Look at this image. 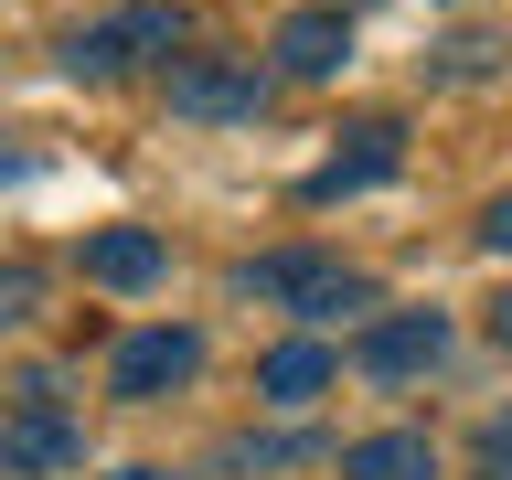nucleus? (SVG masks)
<instances>
[{
    "instance_id": "39448f33",
    "label": "nucleus",
    "mask_w": 512,
    "mask_h": 480,
    "mask_svg": "<svg viewBox=\"0 0 512 480\" xmlns=\"http://www.w3.org/2000/svg\"><path fill=\"white\" fill-rule=\"evenodd\" d=\"M438 363H448V320L438 310H395V320H374V331L352 342V374H374V384L438 374Z\"/></svg>"
},
{
    "instance_id": "f8f14e48",
    "label": "nucleus",
    "mask_w": 512,
    "mask_h": 480,
    "mask_svg": "<svg viewBox=\"0 0 512 480\" xmlns=\"http://www.w3.org/2000/svg\"><path fill=\"white\" fill-rule=\"evenodd\" d=\"M288 459H320V438H267V448H235V470H288Z\"/></svg>"
},
{
    "instance_id": "0eeeda50",
    "label": "nucleus",
    "mask_w": 512,
    "mask_h": 480,
    "mask_svg": "<svg viewBox=\"0 0 512 480\" xmlns=\"http://www.w3.org/2000/svg\"><path fill=\"white\" fill-rule=\"evenodd\" d=\"M352 64V11H288L278 43H267V75H288V86H320V75H342Z\"/></svg>"
},
{
    "instance_id": "423d86ee",
    "label": "nucleus",
    "mask_w": 512,
    "mask_h": 480,
    "mask_svg": "<svg viewBox=\"0 0 512 480\" xmlns=\"http://www.w3.org/2000/svg\"><path fill=\"white\" fill-rule=\"evenodd\" d=\"M192 374H203V331H128L118 363H107V384H118L128 406H150V395H171Z\"/></svg>"
},
{
    "instance_id": "9d476101",
    "label": "nucleus",
    "mask_w": 512,
    "mask_h": 480,
    "mask_svg": "<svg viewBox=\"0 0 512 480\" xmlns=\"http://www.w3.org/2000/svg\"><path fill=\"white\" fill-rule=\"evenodd\" d=\"M331 374H342L331 342H278L256 363V395H267V406H310V395H331Z\"/></svg>"
},
{
    "instance_id": "1a4fd4ad",
    "label": "nucleus",
    "mask_w": 512,
    "mask_h": 480,
    "mask_svg": "<svg viewBox=\"0 0 512 480\" xmlns=\"http://www.w3.org/2000/svg\"><path fill=\"white\" fill-rule=\"evenodd\" d=\"M160 267H171V246H160L150 224H107V235H86V278L96 288H150Z\"/></svg>"
},
{
    "instance_id": "4468645a",
    "label": "nucleus",
    "mask_w": 512,
    "mask_h": 480,
    "mask_svg": "<svg viewBox=\"0 0 512 480\" xmlns=\"http://www.w3.org/2000/svg\"><path fill=\"white\" fill-rule=\"evenodd\" d=\"M480 246H491V256H512V192L491 203V214H480Z\"/></svg>"
},
{
    "instance_id": "20e7f679",
    "label": "nucleus",
    "mask_w": 512,
    "mask_h": 480,
    "mask_svg": "<svg viewBox=\"0 0 512 480\" xmlns=\"http://www.w3.org/2000/svg\"><path fill=\"white\" fill-rule=\"evenodd\" d=\"M75 459H86V427L64 406H11L0 416V480H54Z\"/></svg>"
},
{
    "instance_id": "dca6fc26",
    "label": "nucleus",
    "mask_w": 512,
    "mask_h": 480,
    "mask_svg": "<svg viewBox=\"0 0 512 480\" xmlns=\"http://www.w3.org/2000/svg\"><path fill=\"white\" fill-rule=\"evenodd\" d=\"M118 480H171V470H150V459H139V470H118Z\"/></svg>"
},
{
    "instance_id": "f3484780",
    "label": "nucleus",
    "mask_w": 512,
    "mask_h": 480,
    "mask_svg": "<svg viewBox=\"0 0 512 480\" xmlns=\"http://www.w3.org/2000/svg\"><path fill=\"white\" fill-rule=\"evenodd\" d=\"M320 11H352V0H320Z\"/></svg>"
},
{
    "instance_id": "7ed1b4c3",
    "label": "nucleus",
    "mask_w": 512,
    "mask_h": 480,
    "mask_svg": "<svg viewBox=\"0 0 512 480\" xmlns=\"http://www.w3.org/2000/svg\"><path fill=\"white\" fill-rule=\"evenodd\" d=\"M267 86H278V75L256 54H171V107H182V118H256Z\"/></svg>"
},
{
    "instance_id": "9b49d317",
    "label": "nucleus",
    "mask_w": 512,
    "mask_h": 480,
    "mask_svg": "<svg viewBox=\"0 0 512 480\" xmlns=\"http://www.w3.org/2000/svg\"><path fill=\"white\" fill-rule=\"evenodd\" d=\"M342 480H438V448L416 438V427H384V438L342 448Z\"/></svg>"
},
{
    "instance_id": "f257e3e1",
    "label": "nucleus",
    "mask_w": 512,
    "mask_h": 480,
    "mask_svg": "<svg viewBox=\"0 0 512 480\" xmlns=\"http://www.w3.org/2000/svg\"><path fill=\"white\" fill-rule=\"evenodd\" d=\"M235 288H246V299H267V310H288V320H342V310H374V278H363V267H342V256H310V246L246 256V267H235Z\"/></svg>"
},
{
    "instance_id": "6e6552de",
    "label": "nucleus",
    "mask_w": 512,
    "mask_h": 480,
    "mask_svg": "<svg viewBox=\"0 0 512 480\" xmlns=\"http://www.w3.org/2000/svg\"><path fill=\"white\" fill-rule=\"evenodd\" d=\"M395 160H406V128H395V118H363V128H352V150H331V160L310 171V182H299V203H342V192L384 182Z\"/></svg>"
},
{
    "instance_id": "2eb2a0df",
    "label": "nucleus",
    "mask_w": 512,
    "mask_h": 480,
    "mask_svg": "<svg viewBox=\"0 0 512 480\" xmlns=\"http://www.w3.org/2000/svg\"><path fill=\"white\" fill-rule=\"evenodd\" d=\"M491 342L512 352V288H502V299H491Z\"/></svg>"
},
{
    "instance_id": "f03ea898",
    "label": "nucleus",
    "mask_w": 512,
    "mask_h": 480,
    "mask_svg": "<svg viewBox=\"0 0 512 480\" xmlns=\"http://www.w3.org/2000/svg\"><path fill=\"white\" fill-rule=\"evenodd\" d=\"M182 43H192V22L171 11V0H128V11H96V22H75L64 64H75V75H128V64L182 54Z\"/></svg>"
},
{
    "instance_id": "ddd939ff",
    "label": "nucleus",
    "mask_w": 512,
    "mask_h": 480,
    "mask_svg": "<svg viewBox=\"0 0 512 480\" xmlns=\"http://www.w3.org/2000/svg\"><path fill=\"white\" fill-rule=\"evenodd\" d=\"M480 470H512V416H491V427H480Z\"/></svg>"
}]
</instances>
